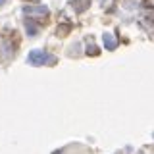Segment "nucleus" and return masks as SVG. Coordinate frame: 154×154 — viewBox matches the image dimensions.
Listing matches in <instances>:
<instances>
[{"label":"nucleus","mask_w":154,"mask_h":154,"mask_svg":"<svg viewBox=\"0 0 154 154\" xmlns=\"http://www.w3.org/2000/svg\"><path fill=\"white\" fill-rule=\"evenodd\" d=\"M27 64L29 66H52L56 64V56L48 54L46 50H38V48H35V50H31L27 54Z\"/></svg>","instance_id":"f257e3e1"},{"label":"nucleus","mask_w":154,"mask_h":154,"mask_svg":"<svg viewBox=\"0 0 154 154\" xmlns=\"http://www.w3.org/2000/svg\"><path fill=\"white\" fill-rule=\"evenodd\" d=\"M23 14L33 17H45L48 16V8L45 4H33V6H23Z\"/></svg>","instance_id":"f03ea898"},{"label":"nucleus","mask_w":154,"mask_h":154,"mask_svg":"<svg viewBox=\"0 0 154 154\" xmlns=\"http://www.w3.org/2000/svg\"><path fill=\"white\" fill-rule=\"evenodd\" d=\"M102 41H104L106 50H114V48L118 46V38H116L114 33H104V35H102Z\"/></svg>","instance_id":"7ed1b4c3"},{"label":"nucleus","mask_w":154,"mask_h":154,"mask_svg":"<svg viewBox=\"0 0 154 154\" xmlns=\"http://www.w3.org/2000/svg\"><path fill=\"white\" fill-rule=\"evenodd\" d=\"M25 31L29 33V37H35L38 33V27L33 23V19H27V21H25Z\"/></svg>","instance_id":"20e7f679"},{"label":"nucleus","mask_w":154,"mask_h":154,"mask_svg":"<svg viewBox=\"0 0 154 154\" xmlns=\"http://www.w3.org/2000/svg\"><path fill=\"white\" fill-rule=\"evenodd\" d=\"M71 6H73L77 12H83V10H87V0H73Z\"/></svg>","instance_id":"39448f33"},{"label":"nucleus","mask_w":154,"mask_h":154,"mask_svg":"<svg viewBox=\"0 0 154 154\" xmlns=\"http://www.w3.org/2000/svg\"><path fill=\"white\" fill-rule=\"evenodd\" d=\"M98 48H96L94 45H89V48H87V54H89V56H98Z\"/></svg>","instance_id":"423d86ee"},{"label":"nucleus","mask_w":154,"mask_h":154,"mask_svg":"<svg viewBox=\"0 0 154 154\" xmlns=\"http://www.w3.org/2000/svg\"><path fill=\"white\" fill-rule=\"evenodd\" d=\"M4 2H6V0H0V6H2V4H4Z\"/></svg>","instance_id":"0eeeda50"}]
</instances>
